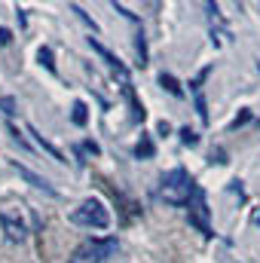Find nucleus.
<instances>
[{"label":"nucleus","mask_w":260,"mask_h":263,"mask_svg":"<svg viewBox=\"0 0 260 263\" xmlns=\"http://www.w3.org/2000/svg\"><path fill=\"white\" fill-rule=\"evenodd\" d=\"M70 9H73V12H77V15H80V18H83V22H86V25H89V28H92V31H98V25H95V22H92V18H89V15H86V12H83V9H80V6H77V3H73V6H70Z\"/></svg>","instance_id":"obj_17"},{"label":"nucleus","mask_w":260,"mask_h":263,"mask_svg":"<svg viewBox=\"0 0 260 263\" xmlns=\"http://www.w3.org/2000/svg\"><path fill=\"white\" fill-rule=\"evenodd\" d=\"M251 220H254V223L260 227V211H254V217H251Z\"/></svg>","instance_id":"obj_22"},{"label":"nucleus","mask_w":260,"mask_h":263,"mask_svg":"<svg viewBox=\"0 0 260 263\" xmlns=\"http://www.w3.org/2000/svg\"><path fill=\"white\" fill-rule=\"evenodd\" d=\"M89 107L83 104V101H77L73 104V110H70V120H73V126H86V120H89V114H86Z\"/></svg>","instance_id":"obj_12"},{"label":"nucleus","mask_w":260,"mask_h":263,"mask_svg":"<svg viewBox=\"0 0 260 263\" xmlns=\"http://www.w3.org/2000/svg\"><path fill=\"white\" fill-rule=\"evenodd\" d=\"M114 251H117V239H86L73 248L70 263H107Z\"/></svg>","instance_id":"obj_3"},{"label":"nucleus","mask_w":260,"mask_h":263,"mask_svg":"<svg viewBox=\"0 0 260 263\" xmlns=\"http://www.w3.org/2000/svg\"><path fill=\"white\" fill-rule=\"evenodd\" d=\"M37 59H40V65L46 67V70H55V62H52V49H49V46H43V49L37 52Z\"/></svg>","instance_id":"obj_14"},{"label":"nucleus","mask_w":260,"mask_h":263,"mask_svg":"<svg viewBox=\"0 0 260 263\" xmlns=\"http://www.w3.org/2000/svg\"><path fill=\"white\" fill-rule=\"evenodd\" d=\"M190 223H193L202 236H214V233H211V223H208V205H205V193H202V190H196V196H193V205H190Z\"/></svg>","instance_id":"obj_4"},{"label":"nucleus","mask_w":260,"mask_h":263,"mask_svg":"<svg viewBox=\"0 0 260 263\" xmlns=\"http://www.w3.org/2000/svg\"><path fill=\"white\" fill-rule=\"evenodd\" d=\"M0 223H3L6 239H9V242H22V239H25V233H28V230H25V223H22V220H15L9 211H0Z\"/></svg>","instance_id":"obj_5"},{"label":"nucleus","mask_w":260,"mask_h":263,"mask_svg":"<svg viewBox=\"0 0 260 263\" xmlns=\"http://www.w3.org/2000/svg\"><path fill=\"white\" fill-rule=\"evenodd\" d=\"M83 147H86V150H89V153H101V147H98V144H95V141H86V144H83Z\"/></svg>","instance_id":"obj_20"},{"label":"nucleus","mask_w":260,"mask_h":263,"mask_svg":"<svg viewBox=\"0 0 260 263\" xmlns=\"http://www.w3.org/2000/svg\"><path fill=\"white\" fill-rule=\"evenodd\" d=\"M196 181L190 178L187 168H172L169 175H162V184H159V199L169 202V205H190L196 196Z\"/></svg>","instance_id":"obj_1"},{"label":"nucleus","mask_w":260,"mask_h":263,"mask_svg":"<svg viewBox=\"0 0 260 263\" xmlns=\"http://www.w3.org/2000/svg\"><path fill=\"white\" fill-rule=\"evenodd\" d=\"M70 223L89 227V230H107V227H110V211H107L104 202H98V199H83V202L70 211Z\"/></svg>","instance_id":"obj_2"},{"label":"nucleus","mask_w":260,"mask_h":263,"mask_svg":"<svg viewBox=\"0 0 260 263\" xmlns=\"http://www.w3.org/2000/svg\"><path fill=\"white\" fill-rule=\"evenodd\" d=\"M0 110H3L6 117H12V114H15V98H0Z\"/></svg>","instance_id":"obj_15"},{"label":"nucleus","mask_w":260,"mask_h":263,"mask_svg":"<svg viewBox=\"0 0 260 263\" xmlns=\"http://www.w3.org/2000/svg\"><path fill=\"white\" fill-rule=\"evenodd\" d=\"M9 135H12V141H18V147H28V141L18 135V129H15V126H9Z\"/></svg>","instance_id":"obj_19"},{"label":"nucleus","mask_w":260,"mask_h":263,"mask_svg":"<svg viewBox=\"0 0 260 263\" xmlns=\"http://www.w3.org/2000/svg\"><path fill=\"white\" fill-rule=\"evenodd\" d=\"M28 132L34 135V141H37V147H40V150H46V153H49V156H52L55 162H67V159H65V153H62V150H55V147H52V144H49V141H46V138H43L40 132L34 129V126H28Z\"/></svg>","instance_id":"obj_8"},{"label":"nucleus","mask_w":260,"mask_h":263,"mask_svg":"<svg viewBox=\"0 0 260 263\" xmlns=\"http://www.w3.org/2000/svg\"><path fill=\"white\" fill-rule=\"evenodd\" d=\"M126 98H129V104H132V120L135 123H144V117H147L144 114V104L138 101V95H135V89H132L129 83H126Z\"/></svg>","instance_id":"obj_10"},{"label":"nucleus","mask_w":260,"mask_h":263,"mask_svg":"<svg viewBox=\"0 0 260 263\" xmlns=\"http://www.w3.org/2000/svg\"><path fill=\"white\" fill-rule=\"evenodd\" d=\"M89 46H92V49H95V52H98V55H101V59H104L107 65L114 67V70H117V73H120V77H123L126 83H129V73H126V67H123V62H120V59H117V55H114L110 49H104V46H101V43H98L95 37H89Z\"/></svg>","instance_id":"obj_6"},{"label":"nucleus","mask_w":260,"mask_h":263,"mask_svg":"<svg viewBox=\"0 0 260 263\" xmlns=\"http://www.w3.org/2000/svg\"><path fill=\"white\" fill-rule=\"evenodd\" d=\"M196 110H199L202 123H208V110H205V98H202V92H196Z\"/></svg>","instance_id":"obj_16"},{"label":"nucleus","mask_w":260,"mask_h":263,"mask_svg":"<svg viewBox=\"0 0 260 263\" xmlns=\"http://www.w3.org/2000/svg\"><path fill=\"white\" fill-rule=\"evenodd\" d=\"M12 168H15V172H18V175H22V178L31 184V187H37V190H46L49 196H59V190H55V187H49V184H46L40 175H34L31 168H25V165H18V162H12Z\"/></svg>","instance_id":"obj_7"},{"label":"nucleus","mask_w":260,"mask_h":263,"mask_svg":"<svg viewBox=\"0 0 260 263\" xmlns=\"http://www.w3.org/2000/svg\"><path fill=\"white\" fill-rule=\"evenodd\" d=\"M178 135H181V144H187V147H196V144H199V135H196L190 126H184Z\"/></svg>","instance_id":"obj_13"},{"label":"nucleus","mask_w":260,"mask_h":263,"mask_svg":"<svg viewBox=\"0 0 260 263\" xmlns=\"http://www.w3.org/2000/svg\"><path fill=\"white\" fill-rule=\"evenodd\" d=\"M159 86H162V89H169V92H172L175 98H181V95H184L181 83H178V80H175L172 73H159Z\"/></svg>","instance_id":"obj_11"},{"label":"nucleus","mask_w":260,"mask_h":263,"mask_svg":"<svg viewBox=\"0 0 260 263\" xmlns=\"http://www.w3.org/2000/svg\"><path fill=\"white\" fill-rule=\"evenodd\" d=\"M9 37H12V34H9L6 28H0V46H6V43H9Z\"/></svg>","instance_id":"obj_21"},{"label":"nucleus","mask_w":260,"mask_h":263,"mask_svg":"<svg viewBox=\"0 0 260 263\" xmlns=\"http://www.w3.org/2000/svg\"><path fill=\"white\" fill-rule=\"evenodd\" d=\"M153 153H156L153 138H150V135H141V141L135 144V156H138V159H153Z\"/></svg>","instance_id":"obj_9"},{"label":"nucleus","mask_w":260,"mask_h":263,"mask_svg":"<svg viewBox=\"0 0 260 263\" xmlns=\"http://www.w3.org/2000/svg\"><path fill=\"white\" fill-rule=\"evenodd\" d=\"M248 120H251V114H248V110H245V114H239V117L233 120V129H239V126H245Z\"/></svg>","instance_id":"obj_18"}]
</instances>
